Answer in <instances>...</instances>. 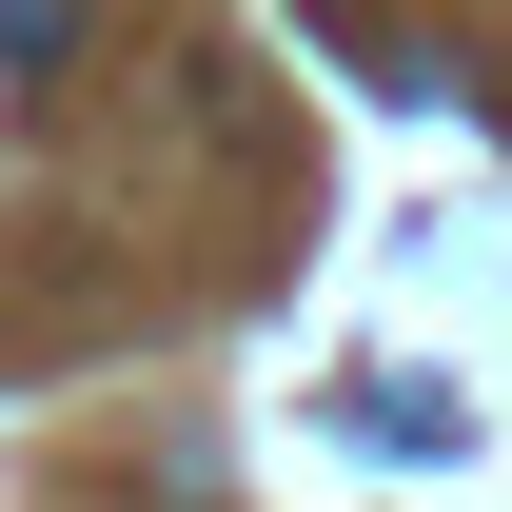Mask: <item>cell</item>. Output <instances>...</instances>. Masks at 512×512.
<instances>
[{
	"label": "cell",
	"mask_w": 512,
	"mask_h": 512,
	"mask_svg": "<svg viewBox=\"0 0 512 512\" xmlns=\"http://www.w3.org/2000/svg\"><path fill=\"white\" fill-rule=\"evenodd\" d=\"M60 40H79V0H0V60H20V79L60 60Z\"/></svg>",
	"instance_id": "obj_1"
}]
</instances>
